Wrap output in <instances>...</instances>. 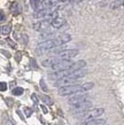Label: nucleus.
<instances>
[{"label": "nucleus", "mask_w": 124, "mask_h": 125, "mask_svg": "<svg viewBox=\"0 0 124 125\" xmlns=\"http://www.w3.org/2000/svg\"><path fill=\"white\" fill-rule=\"evenodd\" d=\"M30 62H31V65H32V68H34V69H38L37 64H36V61H34V60H32V59H31V61H30Z\"/></svg>", "instance_id": "obj_32"}, {"label": "nucleus", "mask_w": 124, "mask_h": 125, "mask_svg": "<svg viewBox=\"0 0 124 125\" xmlns=\"http://www.w3.org/2000/svg\"><path fill=\"white\" fill-rule=\"evenodd\" d=\"M60 60L55 56V57H52V59H46V60H44L41 62V64L44 65V67H51V68H52L53 65L55 64V63H57Z\"/></svg>", "instance_id": "obj_14"}, {"label": "nucleus", "mask_w": 124, "mask_h": 125, "mask_svg": "<svg viewBox=\"0 0 124 125\" xmlns=\"http://www.w3.org/2000/svg\"><path fill=\"white\" fill-rule=\"evenodd\" d=\"M40 108H41V110H43V113H44V114H47V113H48V111H47V108H46L44 104H41Z\"/></svg>", "instance_id": "obj_34"}, {"label": "nucleus", "mask_w": 124, "mask_h": 125, "mask_svg": "<svg viewBox=\"0 0 124 125\" xmlns=\"http://www.w3.org/2000/svg\"><path fill=\"white\" fill-rule=\"evenodd\" d=\"M123 6H124V0H123Z\"/></svg>", "instance_id": "obj_39"}, {"label": "nucleus", "mask_w": 124, "mask_h": 125, "mask_svg": "<svg viewBox=\"0 0 124 125\" xmlns=\"http://www.w3.org/2000/svg\"><path fill=\"white\" fill-rule=\"evenodd\" d=\"M74 84H77L76 83V80L70 79V78L66 77V78H62V79H59V80H56V82H54V86L61 88V87L70 86V85H74Z\"/></svg>", "instance_id": "obj_10"}, {"label": "nucleus", "mask_w": 124, "mask_h": 125, "mask_svg": "<svg viewBox=\"0 0 124 125\" xmlns=\"http://www.w3.org/2000/svg\"><path fill=\"white\" fill-rule=\"evenodd\" d=\"M11 31V24H6V25H2L1 27V34L2 36H8Z\"/></svg>", "instance_id": "obj_19"}, {"label": "nucleus", "mask_w": 124, "mask_h": 125, "mask_svg": "<svg viewBox=\"0 0 124 125\" xmlns=\"http://www.w3.org/2000/svg\"><path fill=\"white\" fill-rule=\"evenodd\" d=\"M56 46H60L56 39L44 40L43 42H39V44H38V46H37V53L38 54H41L43 52H45V51H48V52H49L51 49H53L54 47H56Z\"/></svg>", "instance_id": "obj_2"}, {"label": "nucleus", "mask_w": 124, "mask_h": 125, "mask_svg": "<svg viewBox=\"0 0 124 125\" xmlns=\"http://www.w3.org/2000/svg\"><path fill=\"white\" fill-rule=\"evenodd\" d=\"M56 40H57V42H59V45H63V44H66V42L71 40V36L68 33H62L57 37Z\"/></svg>", "instance_id": "obj_13"}, {"label": "nucleus", "mask_w": 124, "mask_h": 125, "mask_svg": "<svg viewBox=\"0 0 124 125\" xmlns=\"http://www.w3.org/2000/svg\"><path fill=\"white\" fill-rule=\"evenodd\" d=\"M74 64L70 60H60L57 63L52 67V69L54 71H62V70H68L71 68V65Z\"/></svg>", "instance_id": "obj_7"}, {"label": "nucleus", "mask_w": 124, "mask_h": 125, "mask_svg": "<svg viewBox=\"0 0 124 125\" xmlns=\"http://www.w3.org/2000/svg\"><path fill=\"white\" fill-rule=\"evenodd\" d=\"M86 73H87V71L85 70V69H80V70H76V71H74L70 76H68V78L77 80V79H79V78H83L84 76H86Z\"/></svg>", "instance_id": "obj_12"}, {"label": "nucleus", "mask_w": 124, "mask_h": 125, "mask_svg": "<svg viewBox=\"0 0 124 125\" xmlns=\"http://www.w3.org/2000/svg\"><path fill=\"white\" fill-rule=\"evenodd\" d=\"M121 5H123V0H114V1H112V4H110V8L112 9H117Z\"/></svg>", "instance_id": "obj_22"}, {"label": "nucleus", "mask_w": 124, "mask_h": 125, "mask_svg": "<svg viewBox=\"0 0 124 125\" xmlns=\"http://www.w3.org/2000/svg\"><path fill=\"white\" fill-rule=\"evenodd\" d=\"M1 22H4L5 21V13H4V10H1V20H0Z\"/></svg>", "instance_id": "obj_35"}, {"label": "nucleus", "mask_w": 124, "mask_h": 125, "mask_svg": "<svg viewBox=\"0 0 124 125\" xmlns=\"http://www.w3.org/2000/svg\"><path fill=\"white\" fill-rule=\"evenodd\" d=\"M92 109V102L90 101H85V102L83 103H79V104H76V106H72L70 108V113L72 114H83V113H85L87 110Z\"/></svg>", "instance_id": "obj_5"}, {"label": "nucleus", "mask_w": 124, "mask_h": 125, "mask_svg": "<svg viewBox=\"0 0 124 125\" xmlns=\"http://www.w3.org/2000/svg\"><path fill=\"white\" fill-rule=\"evenodd\" d=\"M34 16L36 19H39V20H51V21L59 17L57 16V11L51 10V9H43V10L36 11Z\"/></svg>", "instance_id": "obj_3"}, {"label": "nucleus", "mask_w": 124, "mask_h": 125, "mask_svg": "<svg viewBox=\"0 0 124 125\" xmlns=\"http://www.w3.org/2000/svg\"><path fill=\"white\" fill-rule=\"evenodd\" d=\"M6 42H7L8 45L11 46V48H14V49H15L16 47H17V46H16V44H15V42H13V40H11V39H9V38H6Z\"/></svg>", "instance_id": "obj_25"}, {"label": "nucleus", "mask_w": 124, "mask_h": 125, "mask_svg": "<svg viewBox=\"0 0 124 125\" xmlns=\"http://www.w3.org/2000/svg\"><path fill=\"white\" fill-rule=\"evenodd\" d=\"M6 90H7V84L5 83V82H1V84H0V91L5 92Z\"/></svg>", "instance_id": "obj_28"}, {"label": "nucleus", "mask_w": 124, "mask_h": 125, "mask_svg": "<svg viewBox=\"0 0 124 125\" xmlns=\"http://www.w3.org/2000/svg\"><path fill=\"white\" fill-rule=\"evenodd\" d=\"M87 99H89V95L86 93H78V94L72 95L71 98L68 100V103L71 104V106H76V104H79V103L87 101Z\"/></svg>", "instance_id": "obj_6"}, {"label": "nucleus", "mask_w": 124, "mask_h": 125, "mask_svg": "<svg viewBox=\"0 0 124 125\" xmlns=\"http://www.w3.org/2000/svg\"><path fill=\"white\" fill-rule=\"evenodd\" d=\"M49 25H52V21L43 20V21H38V22L34 23L32 28H34V30H36V31H41V30L45 31V30H47V28H48Z\"/></svg>", "instance_id": "obj_9"}, {"label": "nucleus", "mask_w": 124, "mask_h": 125, "mask_svg": "<svg viewBox=\"0 0 124 125\" xmlns=\"http://www.w3.org/2000/svg\"><path fill=\"white\" fill-rule=\"evenodd\" d=\"M1 53L4 54V55H6L7 57H11V54L8 53V52H5V51H1Z\"/></svg>", "instance_id": "obj_36"}, {"label": "nucleus", "mask_w": 124, "mask_h": 125, "mask_svg": "<svg viewBox=\"0 0 124 125\" xmlns=\"http://www.w3.org/2000/svg\"><path fill=\"white\" fill-rule=\"evenodd\" d=\"M40 4H41V0H30V6L34 8L36 11L39 9V7H40Z\"/></svg>", "instance_id": "obj_20"}, {"label": "nucleus", "mask_w": 124, "mask_h": 125, "mask_svg": "<svg viewBox=\"0 0 124 125\" xmlns=\"http://www.w3.org/2000/svg\"><path fill=\"white\" fill-rule=\"evenodd\" d=\"M11 14H13V15L20 14V11H21V6H20V4L17 1H14V2L11 5Z\"/></svg>", "instance_id": "obj_18"}, {"label": "nucleus", "mask_w": 124, "mask_h": 125, "mask_svg": "<svg viewBox=\"0 0 124 125\" xmlns=\"http://www.w3.org/2000/svg\"><path fill=\"white\" fill-rule=\"evenodd\" d=\"M79 125H106V121L101 118H92V119H85Z\"/></svg>", "instance_id": "obj_11"}, {"label": "nucleus", "mask_w": 124, "mask_h": 125, "mask_svg": "<svg viewBox=\"0 0 124 125\" xmlns=\"http://www.w3.org/2000/svg\"><path fill=\"white\" fill-rule=\"evenodd\" d=\"M41 100H43V102L47 104V106H53V100L49 98L48 95H41Z\"/></svg>", "instance_id": "obj_21"}, {"label": "nucleus", "mask_w": 124, "mask_h": 125, "mask_svg": "<svg viewBox=\"0 0 124 125\" xmlns=\"http://www.w3.org/2000/svg\"><path fill=\"white\" fill-rule=\"evenodd\" d=\"M85 65H86V62L84 60H79L77 61V62H75L74 64L71 65V70H74V71H76V70H80V69L85 68Z\"/></svg>", "instance_id": "obj_16"}, {"label": "nucleus", "mask_w": 124, "mask_h": 125, "mask_svg": "<svg viewBox=\"0 0 124 125\" xmlns=\"http://www.w3.org/2000/svg\"><path fill=\"white\" fill-rule=\"evenodd\" d=\"M40 88H41V90H43L44 92H47V91H48V88H47V86H46L45 80H44V79L40 80Z\"/></svg>", "instance_id": "obj_26"}, {"label": "nucleus", "mask_w": 124, "mask_h": 125, "mask_svg": "<svg viewBox=\"0 0 124 125\" xmlns=\"http://www.w3.org/2000/svg\"><path fill=\"white\" fill-rule=\"evenodd\" d=\"M23 92H24V90H23L22 87H14L11 93H13V95H15V96H20V95L23 94Z\"/></svg>", "instance_id": "obj_23"}, {"label": "nucleus", "mask_w": 124, "mask_h": 125, "mask_svg": "<svg viewBox=\"0 0 124 125\" xmlns=\"http://www.w3.org/2000/svg\"><path fill=\"white\" fill-rule=\"evenodd\" d=\"M103 113H105L103 108H92V109L87 110V111H85V113L80 114L79 116L83 117V118H85V119H92V118L100 117L101 115H103Z\"/></svg>", "instance_id": "obj_4"}, {"label": "nucleus", "mask_w": 124, "mask_h": 125, "mask_svg": "<svg viewBox=\"0 0 124 125\" xmlns=\"http://www.w3.org/2000/svg\"><path fill=\"white\" fill-rule=\"evenodd\" d=\"M78 49H66L57 54L56 57L59 60H70L72 57H75L76 55H78Z\"/></svg>", "instance_id": "obj_8"}, {"label": "nucleus", "mask_w": 124, "mask_h": 125, "mask_svg": "<svg viewBox=\"0 0 124 125\" xmlns=\"http://www.w3.org/2000/svg\"><path fill=\"white\" fill-rule=\"evenodd\" d=\"M71 2H80V1H83V0H70Z\"/></svg>", "instance_id": "obj_38"}, {"label": "nucleus", "mask_w": 124, "mask_h": 125, "mask_svg": "<svg viewBox=\"0 0 124 125\" xmlns=\"http://www.w3.org/2000/svg\"><path fill=\"white\" fill-rule=\"evenodd\" d=\"M31 100L34 101V104H38V98H37V95H36V94H32V95H31Z\"/></svg>", "instance_id": "obj_31"}, {"label": "nucleus", "mask_w": 124, "mask_h": 125, "mask_svg": "<svg viewBox=\"0 0 124 125\" xmlns=\"http://www.w3.org/2000/svg\"><path fill=\"white\" fill-rule=\"evenodd\" d=\"M5 125H14L13 123H11V121H6V123H5Z\"/></svg>", "instance_id": "obj_37"}, {"label": "nucleus", "mask_w": 124, "mask_h": 125, "mask_svg": "<svg viewBox=\"0 0 124 125\" xmlns=\"http://www.w3.org/2000/svg\"><path fill=\"white\" fill-rule=\"evenodd\" d=\"M64 23H66V20L59 16V17H56L55 20H53L52 21V27L54 28V29H59V28H61L62 25H63Z\"/></svg>", "instance_id": "obj_15"}, {"label": "nucleus", "mask_w": 124, "mask_h": 125, "mask_svg": "<svg viewBox=\"0 0 124 125\" xmlns=\"http://www.w3.org/2000/svg\"><path fill=\"white\" fill-rule=\"evenodd\" d=\"M93 86H94L93 83H85V84H83V87H84V91H85V92L89 91V90H91Z\"/></svg>", "instance_id": "obj_24"}, {"label": "nucleus", "mask_w": 124, "mask_h": 125, "mask_svg": "<svg viewBox=\"0 0 124 125\" xmlns=\"http://www.w3.org/2000/svg\"><path fill=\"white\" fill-rule=\"evenodd\" d=\"M53 36H54V31L47 29V30H45V31H43V32H41L40 36H39V38H40V39H46V40H49V39L52 38Z\"/></svg>", "instance_id": "obj_17"}, {"label": "nucleus", "mask_w": 124, "mask_h": 125, "mask_svg": "<svg viewBox=\"0 0 124 125\" xmlns=\"http://www.w3.org/2000/svg\"><path fill=\"white\" fill-rule=\"evenodd\" d=\"M21 38H22V42L24 44V45H26L28 44V36L26 34H22L21 36Z\"/></svg>", "instance_id": "obj_30"}, {"label": "nucleus", "mask_w": 124, "mask_h": 125, "mask_svg": "<svg viewBox=\"0 0 124 125\" xmlns=\"http://www.w3.org/2000/svg\"><path fill=\"white\" fill-rule=\"evenodd\" d=\"M24 114H25L26 117H30L31 115H32V110L30 108H28V107H24Z\"/></svg>", "instance_id": "obj_27"}, {"label": "nucleus", "mask_w": 124, "mask_h": 125, "mask_svg": "<svg viewBox=\"0 0 124 125\" xmlns=\"http://www.w3.org/2000/svg\"><path fill=\"white\" fill-rule=\"evenodd\" d=\"M53 2V5H57V4H62V2H68L70 0H51Z\"/></svg>", "instance_id": "obj_29"}, {"label": "nucleus", "mask_w": 124, "mask_h": 125, "mask_svg": "<svg viewBox=\"0 0 124 125\" xmlns=\"http://www.w3.org/2000/svg\"><path fill=\"white\" fill-rule=\"evenodd\" d=\"M16 61L17 62L21 61V52H16Z\"/></svg>", "instance_id": "obj_33"}, {"label": "nucleus", "mask_w": 124, "mask_h": 125, "mask_svg": "<svg viewBox=\"0 0 124 125\" xmlns=\"http://www.w3.org/2000/svg\"><path fill=\"white\" fill-rule=\"evenodd\" d=\"M84 87L83 84H74L70 86H66V87H61L57 91V94L61 96H66V95H75L78 93H84Z\"/></svg>", "instance_id": "obj_1"}, {"label": "nucleus", "mask_w": 124, "mask_h": 125, "mask_svg": "<svg viewBox=\"0 0 124 125\" xmlns=\"http://www.w3.org/2000/svg\"><path fill=\"white\" fill-rule=\"evenodd\" d=\"M86 1H90V0H86Z\"/></svg>", "instance_id": "obj_40"}]
</instances>
